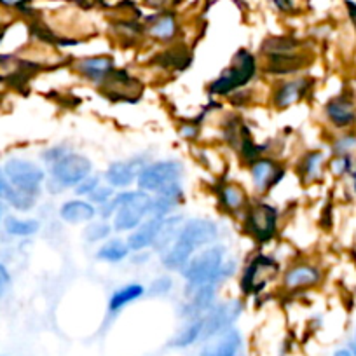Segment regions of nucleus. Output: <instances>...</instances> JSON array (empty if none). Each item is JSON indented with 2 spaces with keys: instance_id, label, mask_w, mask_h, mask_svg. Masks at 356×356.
Listing matches in <instances>:
<instances>
[{
  "instance_id": "obj_1",
  "label": "nucleus",
  "mask_w": 356,
  "mask_h": 356,
  "mask_svg": "<svg viewBox=\"0 0 356 356\" xmlns=\"http://www.w3.org/2000/svg\"><path fill=\"white\" fill-rule=\"evenodd\" d=\"M217 225L211 220H191L189 224L184 225V229L180 231V236H177V239L171 245L170 252L164 255L163 264L168 269L184 267L189 262L194 250L211 243L217 238Z\"/></svg>"
},
{
  "instance_id": "obj_2",
  "label": "nucleus",
  "mask_w": 356,
  "mask_h": 356,
  "mask_svg": "<svg viewBox=\"0 0 356 356\" xmlns=\"http://www.w3.org/2000/svg\"><path fill=\"white\" fill-rule=\"evenodd\" d=\"M152 197L145 193H124L112 200L111 203H104L102 215L105 218L111 217L115 211L114 225L118 231H131L142 222L147 213H150Z\"/></svg>"
},
{
  "instance_id": "obj_3",
  "label": "nucleus",
  "mask_w": 356,
  "mask_h": 356,
  "mask_svg": "<svg viewBox=\"0 0 356 356\" xmlns=\"http://www.w3.org/2000/svg\"><path fill=\"white\" fill-rule=\"evenodd\" d=\"M224 259L225 250L222 246H213V248L204 250V252H201L200 255H196L184 266V276L194 286L211 285L222 275L231 273L232 264L225 267Z\"/></svg>"
},
{
  "instance_id": "obj_4",
  "label": "nucleus",
  "mask_w": 356,
  "mask_h": 356,
  "mask_svg": "<svg viewBox=\"0 0 356 356\" xmlns=\"http://www.w3.org/2000/svg\"><path fill=\"white\" fill-rule=\"evenodd\" d=\"M253 72H255V61H253L252 54H248L246 51H239L236 54L234 61H232V67L229 70H225L220 77L215 81V84L211 86V93L215 95H227L232 89L241 88L243 84L252 79Z\"/></svg>"
},
{
  "instance_id": "obj_5",
  "label": "nucleus",
  "mask_w": 356,
  "mask_h": 356,
  "mask_svg": "<svg viewBox=\"0 0 356 356\" xmlns=\"http://www.w3.org/2000/svg\"><path fill=\"white\" fill-rule=\"evenodd\" d=\"M180 175H182V164L177 161L154 163L143 168L142 173L138 175V186L140 189L149 191V193H159V191L177 184Z\"/></svg>"
},
{
  "instance_id": "obj_6",
  "label": "nucleus",
  "mask_w": 356,
  "mask_h": 356,
  "mask_svg": "<svg viewBox=\"0 0 356 356\" xmlns=\"http://www.w3.org/2000/svg\"><path fill=\"white\" fill-rule=\"evenodd\" d=\"M4 173L15 189L32 194V196L39 193L40 184L44 182V171L30 161L11 159L6 164Z\"/></svg>"
},
{
  "instance_id": "obj_7",
  "label": "nucleus",
  "mask_w": 356,
  "mask_h": 356,
  "mask_svg": "<svg viewBox=\"0 0 356 356\" xmlns=\"http://www.w3.org/2000/svg\"><path fill=\"white\" fill-rule=\"evenodd\" d=\"M51 171L54 182L60 184V187H74L88 177L91 171V163L79 154H63L60 159L54 161Z\"/></svg>"
},
{
  "instance_id": "obj_8",
  "label": "nucleus",
  "mask_w": 356,
  "mask_h": 356,
  "mask_svg": "<svg viewBox=\"0 0 356 356\" xmlns=\"http://www.w3.org/2000/svg\"><path fill=\"white\" fill-rule=\"evenodd\" d=\"M278 264L266 255H259L250 262L243 276V290L246 293H257L267 286L276 275H278Z\"/></svg>"
},
{
  "instance_id": "obj_9",
  "label": "nucleus",
  "mask_w": 356,
  "mask_h": 356,
  "mask_svg": "<svg viewBox=\"0 0 356 356\" xmlns=\"http://www.w3.org/2000/svg\"><path fill=\"white\" fill-rule=\"evenodd\" d=\"M239 313H241L239 304L229 302L211 311L207 318H201V320H203V337L201 339H203V341H210V339L224 334L225 330L231 328V325L234 323V320L239 316Z\"/></svg>"
},
{
  "instance_id": "obj_10",
  "label": "nucleus",
  "mask_w": 356,
  "mask_h": 356,
  "mask_svg": "<svg viewBox=\"0 0 356 356\" xmlns=\"http://www.w3.org/2000/svg\"><path fill=\"white\" fill-rule=\"evenodd\" d=\"M278 213L269 204H255L248 211V229L257 239L267 241L275 236Z\"/></svg>"
},
{
  "instance_id": "obj_11",
  "label": "nucleus",
  "mask_w": 356,
  "mask_h": 356,
  "mask_svg": "<svg viewBox=\"0 0 356 356\" xmlns=\"http://www.w3.org/2000/svg\"><path fill=\"white\" fill-rule=\"evenodd\" d=\"M243 339L238 330L229 328L224 334L207 341L200 356H241Z\"/></svg>"
},
{
  "instance_id": "obj_12",
  "label": "nucleus",
  "mask_w": 356,
  "mask_h": 356,
  "mask_svg": "<svg viewBox=\"0 0 356 356\" xmlns=\"http://www.w3.org/2000/svg\"><path fill=\"white\" fill-rule=\"evenodd\" d=\"M164 217H152L149 222H145L143 225H140L128 239L129 250H143L149 245H154L157 239V234H159V229L163 225Z\"/></svg>"
},
{
  "instance_id": "obj_13",
  "label": "nucleus",
  "mask_w": 356,
  "mask_h": 356,
  "mask_svg": "<svg viewBox=\"0 0 356 356\" xmlns=\"http://www.w3.org/2000/svg\"><path fill=\"white\" fill-rule=\"evenodd\" d=\"M252 175L257 189L267 191L269 187H273L278 182L280 177H282V170H280L278 164L273 163V161L260 159L257 161V163H253Z\"/></svg>"
},
{
  "instance_id": "obj_14",
  "label": "nucleus",
  "mask_w": 356,
  "mask_h": 356,
  "mask_svg": "<svg viewBox=\"0 0 356 356\" xmlns=\"http://www.w3.org/2000/svg\"><path fill=\"white\" fill-rule=\"evenodd\" d=\"M309 84H311V82L307 81V79H297V81H292V82H286V84H283L275 95L276 107L286 108V107H290V105L296 104V102H299L300 98H302L304 95L307 93Z\"/></svg>"
},
{
  "instance_id": "obj_15",
  "label": "nucleus",
  "mask_w": 356,
  "mask_h": 356,
  "mask_svg": "<svg viewBox=\"0 0 356 356\" xmlns=\"http://www.w3.org/2000/svg\"><path fill=\"white\" fill-rule=\"evenodd\" d=\"M327 115L337 128H346L356 121L355 105L346 98H334L332 102H328Z\"/></svg>"
},
{
  "instance_id": "obj_16",
  "label": "nucleus",
  "mask_w": 356,
  "mask_h": 356,
  "mask_svg": "<svg viewBox=\"0 0 356 356\" xmlns=\"http://www.w3.org/2000/svg\"><path fill=\"white\" fill-rule=\"evenodd\" d=\"M0 197L9 201V203L15 208H18V210H30V208L33 207V203H35V196L15 189L2 170H0Z\"/></svg>"
},
{
  "instance_id": "obj_17",
  "label": "nucleus",
  "mask_w": 356,
  "mask_h": 356,
  "mask_svg": "<svg viewBox=\"0 0 356 356\" xmlns=\"http://www.w3.org/2000/svg\"><path fill=\"white\" fill-rule=\"evenodd\" d=\"M321 278V273L313 266H297L290 269L285 276V285L289 289H302V286L316 285Z\"/></svg>"
},
{
  "instance_id": "obj_18",
  "label": "nucleus",
  "mask_w": 356,
  "mask_h": 356,
  "mask_svg": "<svg viewBox=\"0 0 356 356\" xmlns=\"http://www.w3.org/2000/svg\"><path fill=\"white\" fill-rule=\"evenodd\" d=\"M95 208L86 201H67L61 207L60 215L65 222L70 224H81V222H88L95 217Z\"/></svg>"
},
{
  "instance_id": "obj_19",
  "label": "nucleus",
  "mask_w": 356,
  "mask_h": 356,
  "mask_svg": "<svg viewBox=\"0 0 356 356\" xmlns=\"http://www.w3.org/2000/svg\"><path fill=\"white\" fill-rule=\"evenodd\" d=\"M77 68L86 77L93 79V81H102L112 70V60L107 56L86 58V60L79 61Z\"/></svg>"
},
{
  "instance_id": "obj_20",
  "label": "nucleus",
  "mask_w": 356,
  "mask_h": 356,
  "mask_svg": "<svg viewBox=\"0 0 356 356\" xmlns=\"http://www.w3.org/2000/svg\"><path fill=\"white\" fill-rule=\"evenodd\" d=\"M142 293H143L142 285H128L124 286V289H119L118 292L112 296L111 302H108V309H111V313H118L119 309H122V307L128 306L129 302L138 299Z\"/></svg>"
},
{
  "instance_id": "obj_21",
  "label": "nucleus",
  "mask_w": 356,
  "mask_h": 356,
  "mask_svg": "<svg viewBox=\"0 0 356 356\" xmlns=\"http://www.w3.org/2000/svg\"><path fill=\"white\" fill-rule=\"evenodd\" d=\"M135 178V168L129 163H114L107 170V180L114 187H126Z\"/></svg>"
},
{
  "instance_id": "obj_22",
  "label": "nucleus",
  "mask_w": 356,
  "mask_h": 356,
  "mask_svg": "<svg viewBox=\"0 0 356 356\" xmlns=\"http://www.w3.org/2000/svg\"><path fill=\"white\" fill-rule=\"evenodd\" d=\"M201 337H203V320H196L187 325L182 332H178V335L173 339L171 346L173 348H189V346L201 341Z\"/></svg>"
},
{
  "instance_id": "obj_23",
  "label": "nucleus",
  "mask_w": 356,
  "mask_h": 356,
  "mask_svg": "<svg viewBox=\"0 0 356 356\" xmlns=\"http://www.w3.org/2000/svg\"><path fill=\"white\" fill-rule=\"evenodd\" d=\"M177 32V23L171 15H163L154 19L149 26V33L159 40H170Z\"/></svg>"
},
{
  "instance_id": "obj_24",
  "label": "nucleus",
  "mask_w": 356,
  "mask_h": 356,
  "mask_svg": "<svg viewBox=\"0 0 356 356\" xmlns=\"http://www.w3.org/2000/svg\"><path fill=\"white\" fill-rule=\"evenodd\" d=\"M129 252L128 243L121 241V239H112V241L105 243L104 246L98 252V257L102 260H107V262H119V260L124 259Z\"/></svg>"
},
{
  "instance_id": "obj_25",
  "label": "nucleus",
  "mask_w": 356,
  "mask_h": 356,
  "mask_svg": "<svg viewBox=\"0 0 356 356\" xmlns=\"http://www.w3.org/2000/svg\"><path fill=\"white\" fill-rule=\"evenodd\" d=\"M39 222L32 220H22V218H15V217H9L6 220V231L13 236H19V238H25V236H32L39 231Z\"/></svg>"
},
{
  "instance_id": "obj_26",
  "label": "nucleus",
  "mask_w": 356,
  "mask_h": 356,
  "mask_svg": "<svg viewBox=\"0 0 356 356\" xmlns=\"http://www.w3.org/2000/svg\"><path fill=\"white\" fill-rule=\"evenodd\" d=\"M222 201L229 210H239L245 204V196H243L241 189L236 186H227L222 191Z\"/></svg>"
},
{
  "instance_id": "obj_27",
  "label": "nucleus",
  "mask_w": 356,
  "mask_h": 356,
  "mask_svg": "<svg viewBox=\"0 0 356 356\" xmlns=\"http://www.w3.org/2000/svg\"><path fill=\"white\" fill-rule=\"evenodd\" d=\"M321 163H323V154L321 152H311L304 157L302 161V171L306 177H314L320 171Z\"/></svg>"
},
{
  "instance_id": "obj_28",
  "label": "nucleus",
  "mask_w": 356,
  "mask_h": 356,
  "mask_svg": "<svg viewBox=\"0 0 356 356\" xmlns=\"http://www.w3.org/2000/svg\"><path fill=\"white\" fill-rule=\"evenodd\" d=\"M111 234V225L105 222H95L86 229V239L88 241H100V239L107 238Z\"/></svg>"
},
{
  "instance_id": "obj_29",
  "label": "nucleus",
  "mask_w": 356,
  "mask_h": 356,
  "mask_svg": "<svg viewBox=\"0 0 356 356\" xmlns=\"http://www.w3.org/2000/svg\"><path fill=\"white\" fill-rule=\"evenodd\" d=\"M171 290V280L166 278V276H161L156 282L150 285V293L152 296H163V293H168Z\"/></svg>"
},
{
  "instance_id": "obj_30",
  "label": "nucleus",
  "mask_w": 356,
  "mask_h": 356,
  "mask_svg": "<svg viewBox=\"0 0 356 356\" xmlns=\"http://www.w3.org/2000/svg\"><path fill=\"white\" fill-rule=\"evenodd\" d=\"M351 159H349L348 156H339L337 159L332 163V170L335 171L337 175H344L348 173V171H351Z\"/></svg>"
},
{
  "instance_id": "obj_31",
  "label": "nucleus",
  "mask_w": 356,
  "mask_h": 356,
  "mask_svg": "<svg viewBox=\"0 0 356 356\" xmlns=\"http://www.w3.org/2000/svg\"><path fill=\"white\" fill-rule=\"evenodd\" d=\"M97 187H98V178L97 177H95V178L86 177L84 180H82V182L77 186V194H79V196H81V194H91L95 189H97Z\"/></svg>"
},
{
  "instance_id": "obj_32",
  "label": "nucleus",
  "mask_w": 356,
  "mask_h": 356,
  "mask_svg": "<svg viewBox=\"0 0 356 356\" xmlns=\"http://www.w3.org/2000/svg\"><path fill=\"white\" fill-rule=\"evenodd\" d=\"M89 196H91V201H97V203H107L112 196V191L105 189V187H97V189L89 194Z\"/></svg>"
},
{
  "instance_id": "obj_33",
  "label": "nucleus",
  "mask_w": 356,
  "mask_h": 356,
  "mask_svg": "<svg viewBox=\"0 0 356 356\" xmlns=\"http://www.w3.org/2000/svg\"><path fill=\"white\" fill-rule=\"evenodd\" d=\"M9 283H11V276H9V271L6 269L2 264H0V296L6 292V289L9 286Z\"/></svg>"
},
{
  "instance_id": "obj_34",
  "label": "nucleus",
  "mask_w": 356,
  "mask_h": 356,
  "mask_svg": "<svg viewBox=\"0 0 356 356\" xmlns=\"http://www.w3.org/2000/svg\"><path fill=\"white\" fill-rule=\"evenodd\" d=\"M25 0H0V4L6 6V8H15V6L23 4Z\"/></svg>"
},
{
  "instance_id": "obj_35",
  "label": "nucleus",
  "mask_w": 356,
  "mask_h": 356,
  "mask_svg": "<svg viewBox=\"0 0 356 356\" xmlns=\"http://www.w3.org/2000/svg\"><path fill=\"white\" fill-rule=\"evenodd\" d=\"M275 2L280 9H283V11L290 9V6H292V2H290V0H275Z\"/></svg>"
},
{
  "instance_id": "obj_36",
  "label": "nucleus",
  "mask_w": 356,
  "mask_h": 356,
  "mask_svg": "<svg viewBox=\"0 0 356 356\" xmlns=\"http://www.w3.org/2000/svg\"><path fill=\"white\" fill-rule=\"evenodd\" d=\"M348 8H349V16H351L353 23H355V26H356V6H355V4H351V2H349Z\"/></svg>"
},
{
  "instance_id": "obj_37",
  "label": "nucleus",
  "mask_w": 356,
  "mask_h": 356,
  "mask_svg": "<svg viewBox=\"0 0 356 356\" xmlns=\"http://www.w3.org/2000/svg\"><path fill=\"white\" fill-rule=\"evenodd\" d=\"M334 356H353V353L349 351L348 348H342V349H337V351L334 353Z\"/></svg>"
},
{
  "instance_id": "obj_38",
  "label": "nucleus",
  "mask_w": 356,
  "mask_h": 356,
  "mask_svg": "<svg viewBox=\"0 0 356 356\" xmlns=\"http://www.w3.org/2000/svg\"><path fill=\"white\" fill-rule=\"evenodd\" d=\"M349 173H351V178H353V187H355V191H356V163L353 164V166H351V171H349Z\"/></svg>"
},
{
  "instance_id": "obj_39",
  "label": "nucleus",
  "mask_w": 356,
  "mask_h": 356,
  "mask_svg": "<svg viewBox=\"0 0 356 356\" xmlns=\"http://www.w3.org/2000/svg\"><path fill=\"white\" fill-rule=\"evenodd\" d=\"M147 2H150V4L157 6V4H161V2H163V0H147Z\"/></svg>"
},
{
  "instance_id": "obj_40",
  "label": "nucleus",
  "mask_w": 356,
  "mask_h": 356,
  "mask_svg": "<svg viewBox=\"0 0 356 356\" xmlns=\"http://www.w3.org/2000/svg\"><path fill=\"white\" fill-rule=\"evenodd\" d=\"M0 218H2V204H0Z\"/></svg>"
},
{
  "instance_id": "obj_41",
  "label": "nucleus",
  "mask_w": 356,
  "mask_h": 356,
  "mask_svg": "<svg viewBox=\"0 0 356 356\" xmlns=\"http://www.w3.org/2000/svg\"><path fill=\"white\" fill-rule=\"evenodd\" d=\"M355 342H356V334H355Z\"/></svg>"
},
{
  "instance_id": "obj_42",
  "label": "nucleus",
  "mask_w": 356,
  "mask_h": 356,
  "mask_svg": "<svg viewBox=\"0 0 356 356\" xmlns=\"http://www.w3.org/2000/svg\"><path fill=\"white\" fill-rule=\"evenodd\" d=\"M0 356H4V355H0Z\"/></svg>"
}]
</instances>
